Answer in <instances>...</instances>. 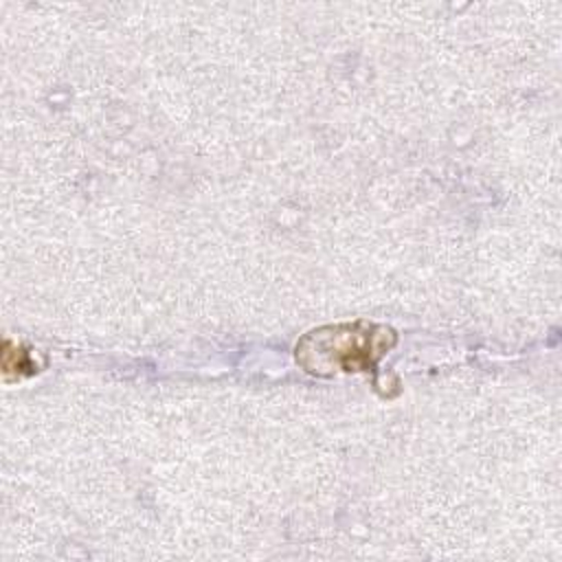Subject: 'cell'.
Instances as JSON below:
<instances>
[{
    "mask_svg": "<svg viewBox=\"0 0 562 562\" xmlns=\"http://www.w3.org/2000/svg\"><path fill=\"white\" fill-rule=\"evenodd\" d=\"M395 342L397 334L393 327L369 321L336 323L303 334L294 347V358L303 371L318 378L373 373Z\"/></svg>",
    "mask_w": 562,
    "mask_h": 562,
    "instance_id": "cell-1",
    "label": "cell"
},
{
    "mask_svg": "<svg viewBox=\"0 0 562 562\" xmlns=\"http://www.w3.org/2000/svg\"><path fill=\"white\" fill-rule=\"evenodd\" d=\"M40 371V364L31 356V351L18 342L4 340L2 345V373L7 378H26Z\"/></svg>",
    "mask_w": 562,
    "mask_h": 562,
    "instance_id": "cell-2",
    "label": "cell"
}]
</instances>
